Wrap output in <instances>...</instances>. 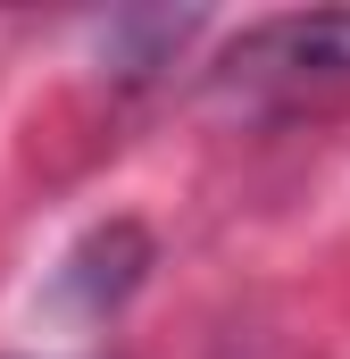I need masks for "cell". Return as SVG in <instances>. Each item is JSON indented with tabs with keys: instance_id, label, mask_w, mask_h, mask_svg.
<instances>
[{
	"instance_id": "6da1fadb",
	"label": "cell",
	"mask_w": 350,
	"mask_h": 359,
	"mask_svg": "<svg viewBox=\"0 0 350 359\" xmlns=\"http://www.w3.org/2000/svg\"><path fill=\"white\" fill-rule=\"evenodd\" d=\"M225 84H284V92H309V84H350V8H317V17H267L251 25L225 59Z\"/></svg>"
},
{
	"instance_id": "7a4b0ae2",
	"label": "cell",
	"mask_w": 350,
	"mask_h": 359,
	"mask_svg": "<svg viewBox=\"0 0 350 359\" xmlns=\"http://www.w3.org/2000/svg\"><path fill=\"white\" fill-rule=\"evenodd\" d=\"M150 268V243H142V226H100L92 243L67 251V268H59V301L76 309V318H108L134 284Z\"/></svg>"
}]
</instances>
